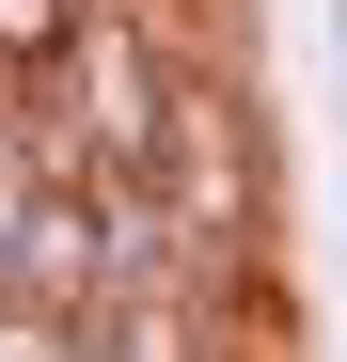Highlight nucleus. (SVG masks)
Returning <instances> with one entry per match:
<instances>
[{
    "instance_id": "f257e3e1",
    "label": "nucleus",
    "mask_w": 347,
    "mask_h": 362,
    "mask_svg": "<svg viewBox=\"0 0 347 362\" xmlns=\"http://www.w3.org/2000/svg\"><path fill=\"white\" fill-rule=\"evenodd\" d=\"M158 189H174V221L205 252L284 236V110H268L253 64H174V95H158Z\"/></svg>"
},
{
    "instance_id": "f03ea898",
    "label": "nucleus",
    "mask_w": 347,
    "mask_h": 362,
    "mask_svg": "<svg viewBox=\"0 0 347 362\" xmlns=\"http://www.w3.org/2000/svg\"><path fill=\"white\" fill-rule=\"evenodd\" d=\"M64 79L79 110H95V142H110V173H158V95H174V64H158V32L127 16V0H95V16L64 32Z\"/></svg>"
},
{
    "instance_id": "7ed1b4c3",
    "label": "nucleus",
    "mask_w": 347,
    "mask_h": 362,
    "mask_svg": "<svg viewBox=\"0 0 347 362\" xmlns=\"http://www.w3.org/2000/svg\"><path fill=\"white\" fill-rule=\"evenodd\" d=\"M16 299H64V315L110 299V221H95V189H32V205H16Z\"/></svg>"
},
{
    "instance_id": "20e7f679",
    "label": "nucleus",
    "mask_w": 347,
    "mask_h": 362,
    "mask_svg": "<svg viewBox=\"0 0 347 362\" xmlns=\"http://www.w3.org/2000/svg\"><path fill=\"white\" fill-rule=\"evenodd\" d=\"M95 362H221L205 299H95Z\"/></svg>"
},
{
    "instance_id": "39448f33",
    "label": "nucleus",
    "mask_w": 347,
    "mask_h": 362,
    "mask_svg": "<svg viewBox=\"0 0 347 362\" xmlns=\"http://www.w3.org/2000/svg\"><path fill=\"white\" fill-rule=\"evenodd\" d=\"M0 362H95V315H64V299H0Z\"/></svg>"
},
{
    "instance_id": "423d86ee",
    "label": "nucleus",
    "mask_w": 347,
    "mask_h": 362,
    "mask_svg": "<svg viewBox=\"0 0 347 362\" xmlns=\"http://www.w3.org/2000/svg\"><path fill=\"white\" fill-rule=\"evenodd\" d=\"M95 16V0H0V79H32V64H64V32Z\"/></svg>"
},
{
    "instance_id": "0eeeda50",
    "label": "nucleus",
    "mask_w": 347,
    "mask_h": 362,
    "mask_svg": "<svg viewBox=\"0 0 347 362\" xmlns=\"http://www.w3.org/2000/svg\"><path fill=\"white\" fill-rule=\"evenodd\" d=\"M0 299H16V221H0Z\"/></svg>"
},
{
    "instance_id": "6e6552de",
    "label": "nucleus",
    "mask_w": 347,
    "mask_h": 362,
    "mask_svg": "<svg viewBox=\"0 0 347 362\" xmlns=\"http://www.w3.org/2000/svg\"><path fill=\"white\" fill-rule=\"evenodd\" d=\"M331 64H347V0H331Z\"/></svg>"
}]
</instances>
